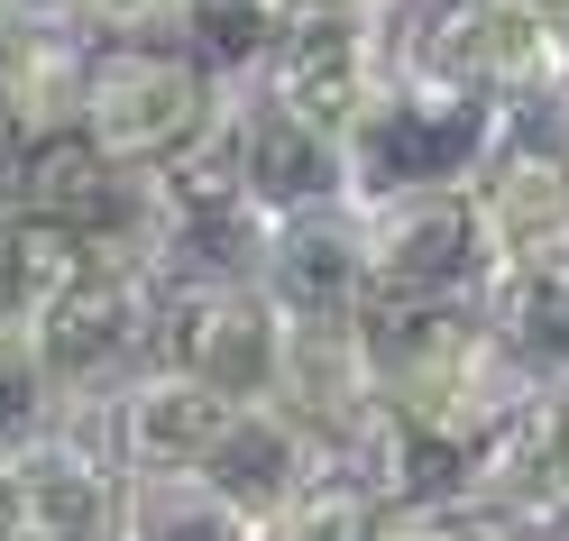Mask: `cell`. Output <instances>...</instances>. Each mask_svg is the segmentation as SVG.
Wrapping results in <instances>:
<instances>
[{
    "label": "cell",
    "instance_id": "cell-3",
    "mask_svg": "<svg viewBox=\"0 0 569 541\" xmlns=\"http://www.w3.org/2000/svg\"><path fill=\"white\" fill-rule=\"evenodd\" d=\"M230 74L184 38H92L83 138L111 166H184L221 120Z\"/></svg>",
    "mask_w": 569,
    "mask_h": 541
},
{
    "label": "cell",
    "instance_id": "cell-20",
    "mask_svg": "<svg viewBox=\"0 0 569 541\" xmlns=\"http://www.w3.org/2000/svg\"><path fill=\"white\" fill-rule=\"evenodd\" d=\"M56 422H74V413H64V385L47 368L38 331H0V459H19L28 441H47Z\"/></svg>",
    "mask_w": 569,
    "mask_h": 541
},
{
    "label": "cell",
    "instance_id": "cell-8",
    "mask_svg": "<svg viewBox=\"0 0 569 541\" xmlns=\"http://www.w3.org/2000/svg\"><path fill=\"white\" fill-rule=\"evenodd\" d=\"M166 358L202 377L230 404H284V358H295V312L258 275L221 284H166Z\"/></svg>",
    "mask_w": 569,
    "mask_h": 541
},
{
    "label": "cell",
    "instance_id": "cell-4",
    "mask_svg": "<svg viewBox=\"0 0 569 541\" xmlns=\"http://www.w3.org/2000/svg\"><path fill=\"white\" fill-rule=\"evenodd\" d=\"M38 349H47V368L64 385V413L92 422L138 368H157V358H166V284L148 267L83 258V275L47 303Z\"/></svg>",
    "mask_w": 569,
    "mask_h": 541
},
{
    "label": "cell",
    "instance_id": "cell-29",
    "mask_svg": "<svg viewBox=\"0 0 569 541\" xmlns=\"http://www.w3.org/2000/svg\"><path fill=\"white\" fill-rule=\"evenodd\" d=\"M551 120H560V148H569V92H560V101H551Z\"/></svg>",
    "mask_w": 569,
    "mask_h": 541
},
{
    "label": "cell",
    "instance_id": "cell-1",
    "mask_svg": "<svg viewBox=\"0 0 569 541\" xmlns=\"http://www.w3.org/2000/svg\"><path fill=\"white\" fill-rule=\"evenodd\" d=\"M523 111H506L496 92H469L432 74V64H396L386 92L349 120V184L359 202H413V193H469L487 157L515 138Z\"/></svg>",
    "mask_w": 569,
    "mask_h": 541
},
{
    "label": "cell",
    "instance_id": "cell-7",
    "mask_svg": "<svg viewBox=\"0 0 569 541\" xmlns=\"http://www.w3.org/2000/svg\"><path fill=\"white\" fill-rule=\"evenodd\" d=\"M405 64V38L386 10H359V0H284L267 56L248 64L258 83H276L284 101H303L312 120L349 129L386 92V74Z\"/></svg>",
    "mask_w": 569,
    "mask_h": 541
},
{
    "label": "cell",
    "instance_id": "cell-2",
    "mask_svg": "<svg viewBox=\"0 0 569 541\" xmlns=\"http://www.w3.org/2000/svg\"><path fill=\"white\" fill-rule=\"evenodd\" d=\"M532 404H542V385L523 368L459 385V394H386L359 441V468L386 487L396 514H413V504H487V478L515 450Z\"/></svg>",
    "mask_w": 569,
    "mask_h": 541
},
{
    "label": "cell",
    "instance_id": "cell-19",
    "mask_svg": "<svg viewBox=\"0 0 569 541\" xmlns=\"http://www.w3.org/2000/svg\"><path fill=\"white\" fill-rule=\"evenodd\" d=\"M386 532H396V504H386V487H377L349 450H331V459L267 514V541H386Z\"/></svg>",
    "mask_w": 569,
    "mask_h": 541
},
{
    "label": "cell",
    "instance_id": "cell-15",
    "mask_svg": "<svg viewBox=\"0 0 569 541\" xmlns=\"http://www.w3.org/2000/svg\"><path fill=\"white\" fill-rule=\"evenodd\" d=\"M322 459H331V441H322V431H312L295 404H239V413H230V431L211 441L202 478L221 487V495H239L248 514L267 523V514H276V504L295 495Z\"/></svg>",
    "mask_w": 569,
    "mask_h": 541
},
{
    "label": "cell",
    "instance_id": "cell-9",
    "mask_svg": "<svg viewBox=\"0 0 569 541\" xmlns=\"http://www.w3.org/2000/svg\"><path fill=\"white\" fill-rule=\"evenodd\" d=\"M258 284L295 312V321H349L377 303V239H368V202H312L267 221L258 248Z\"/></svg>",
    "mask_w": 569,
    "mask_h": 541
},
{
    "label": "cell",
    "instance_id": "cell-26",
    "mask_svg": "<svg viewBox=\"0 0 569 541\" xmlns=\"http://www.w3.org/2000/svg\"><path fill=\"white\" fill-rule=\"evenodd\" d=\"M0 541H38L28 532V495H19V468L0 459Z\"/></svg>",
    "mask_w": 569,
    "mask_h": 541
},
{
    "label": "cell",
    "instance_id": "cell-23",
    "mask_svg": "<svg viewBox=\"0 0 569 541\" xmlns=\"http://www.w3.org/2000/svg\"><path fill=\"white\" fill-rule=\"evenodd\" d=\"M542 478H551V523H569V385L542 394Z\"/></svg>",
    "mask_w": 569,
    "mask_h": 541
},
{
    "label": "cell",
    "instance_id": "cell-6",
    "mask_svg": "<svg viewBox=\"0 0 569 541\" xmlns=\"http://www.w3.org/2000/svg\"><path fill=\"white\" fill-rule=\"evenodd\" d=\"M413 64L496 92L506 111H551L569 92V19L560 0H441L422 19V38H405Z\"/></svg>",
    "mask_w": 569,
    "mask_h": 541
},
{
    "label": "cell",
    "instance_id": "cell-13",
    "mask_svg": "<svg viewBox=\"0 0 569 541\" xmlns=\"http://www.w3.org/2000/svg\"><path fill=\"white\" fill-rule=\"evenodd\" d=\"M230 394H211L202 377H184L174 358H157V368H138L111 404H101V441H111L129 468H202L211 441L230 431Z\"/></svg>",
    "mask_w": 569,
    "mask_h": 541
},
{
    "label": "cell",
    "instance_id": "cell-25",
    "mask_svg": "<svg viewBox=\"0 0 569 541\" xmlns=\"http://www.w3.org/2000/svg\"><path fill=\"white\" fill-rule=\"evenodd\" d=\"M28 38H38V28L0 10V111H10V92H19V64H28Z\"/></svg>",
    "mask_w": 569,
    "mask_h": 541
},
{
    "label": "cell",
    "instance_id": "cell-18",
    "mask_svg": "<svg viewBox=\"0 0 569 541\" xmlns=\"http://www.w3.org/2000/svg\"><path fill=\"white\" fill-rule=\"evenodd\" d=\"M487 312H496V349H506L532 385H542V394L569 385V258L523 267V275H496Z\"/></svg>",
    "mask_w": 569,
    "mask_h": 541
},
{
    "label": "cell",
    "instance_id": "cell-28",
    "mask_svg": "<svg viewBox=\"0 0 569 541\" xmlns=\"http://www.w3.org/2000/svg\"><path fill=\"white\" fill-rule=\"evenodd\" d=\"M506 541H569V523H515Z\"/></svg>",
    "mask_w": 569,
    "mask_h": 541
},
{
    "label": "cell",
    "instance_id": "cell-5",
    "mask_svg": "<svg viewBox=\"0 0 569 541\" xmlns=\"http://www.w3.org/2000/svg\"><path fill=\"white\" fill-rule=\"evenodd\" d=\"M202 157L221 166L230 184L267 211V221L312 211V202H359V184H349V129L312 120L303 101H284V92L258 83V74H230Z\"/></svg>",
    "mask_w": 569,
    "mask_h": 541
},
{
    "label": "cell",
    "instance_id": "cell-11",
    "mask_svg": "<svg viewBox=\"0 0 569 541\" xmlns=\"http://www.w3.org/2000/svg\"><path fill=\"white\" fill-rule=\"evenodd\" d=\"M28 532L38 541H120L129 523V459L101 441V422H56L47 441H28L19 459Z\"/></svg>",
    "mask_w": 569,
    "mask_h": 541
},
{
    "label": "cell",
    "instance_id": "cell-30",
    "mask_svg": "<svg viewBox=\"0 0 569 541\" xmlns=\"http://www.w3.org/2000/svg\"><path fill=\"white\" fill-rule=\"evenodd\" d=\"M359 10H386V19H396V10H405V0H359Z\"/></svg>",
    "mask_w": 569,
    "mask_h": 541
},
{
    "label": "cell",
    "instance_id": "cell-16",
    "mask_svg": "<svg viewBox=\"0 0 569 541\" xmlns=\"http://www.w3.org/2000/svg\"><path fill=\"white\" fill-rule=\"evenodd\" d=\"M120 541H267V523L239 495H221L202 468H129Z\"/></svg>",
    "mask_w": 569,
    "mask_h": 541
},
{
    "label": "cell",
    "instance_id": "cell-17",
    "mask_svg": "<svg viewBox=\"0 0 569 541\" xmlns=\"http://www.w3.org/2000/svg\"><path fill=\"white\" fill-rule=\"evenodd\" d=\"M83 258L92 248L64 230L56 211H38V202L0 211V331H38L47 303L83 275Z\"/></svg>",
    "mask_w": 569,
    "mask_h": 541
},
{
    "label": "cell",
    "instance_id": "cell-27",
    "mask_svg": "<svg viewBox=\"0 0 569 541\" xmlns=\"http://www.w3.org/2000/svg\"><path fill=\"white\" fill-rule=\"evenodd\" d=\"M10 19H28V28H83L74 19V0H0Z\"/></svg>",
    "mask_w": 569,
    "mask_h": 541
},
{
    "label": "cell",
    "instance_id": "cell-22",
    "mask_svg": "<svg viewBox=\"0 0 569 541\" xmlns=\"http://www.w3.org/2000/svg\"><path fill=\"white\" fill-rule=\"evenodd\" d=\"M515 523L487 514V504H413V514H396V532L386 541H506Z\"/></svg>",
    "mask_w": 569,
    "mask_h": 541
},
{
    "label": "cell",
    "instance_id": "cell-21",
    "mask_svg": "<svg viewBox=\"0 0 569 541\" xmlns=\"http://www.w3.org/2000/svg\"><path fill=\"white\" fill-rule=\"evenodd\" d=\"M193 0H74V19L92 38H174Z\"/></svg>",
    "mask_w": 569,
    "mask_h": 541
},
{
    "label": "cell",
    "instance_id": "cell-10",
    "mask_svg": "<svg viewBox=\"0 0 569 541\" xmlns=\"http://www.w3.org/2000/svg\"><path fill=\"white\" fill-rule=\"evenodd\" d=\"M368 239H377V294H496L478 193L368 202Z\"/></svg>",
    "mask_w": 569,
    "mask_h": 541
},
{
    "label": "cell",
    "instance_id": "cell-31",
    "mask_svg": "<svg viewBox=\"0 0 569 541\" xmlns=\"http://www.w3.org/2000/svg\"><path fill=\"white\" fill-rule=\"evenodd\" d=\"M560 19H569V0H560Z\"/></svg>",
    "mask_w": 569,
    "mask_h": 541
},
{
    "label": "cell",
    "instance_id": "cell-12",
    "mask_svg": "<svg viewBox=\"0 0 569 541\" xmlns=\"http://www.w3.org/2000/svg\"><path fill=\"white\" fill-rule=\"evenodd\" d=\"M532 120V111H523ZM523 120H515V138L487 157V174H478V221H487V258H496V275H523V267H551V258H569V148L551 138H523Z\"/></svg>",
    "mask_w": 569,
    "mask_h": 541
},
{
    "label": "cell",
    "instance_id": "cell-14",
    "mask_svg": "<svg viewBox=\"0 0 569 541\" xmlns=\"http://www.w3.org/2000/svg\"><path fill=\"white\" fill-rule=\"evenodd\" d=\"M284 404H295L331 450L359 459L368 422H377V358H368V331L359 312L349 321H295V358H284Z\"/></svg>",
    "mask_w": 569,
    "mask_h": 541
},
{
    "label": "cell",
    "instance_id": "cell-24",
    "mask_svg": "<svg viewBox=\"0 0 569 541\" xmlns=\"http://www.w3.org/2000/svg\"><path fill=\"white\" fill-rule=\"evenodd\" d=\"M28 166H38V129H28L19 111H0V211L28 202Z\"/></svg>",
    "mask_w": 569,
    "mask_h": 541
}]
</instances>
